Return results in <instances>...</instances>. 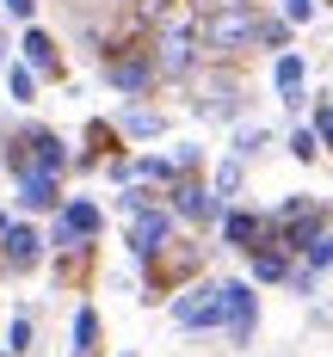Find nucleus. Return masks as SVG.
Masks as SVG:
<instances>
[{"label": "nucleus", "mask_w": 333, "mask_h": 357, "mask_svg": "<svg viewBox=\"0 0 333 357\" xmlns=\"http://www.w3.org/2000/svg\"><path fill=\"white\" fill-rule=\"evenodd\" d=\"M259 31H265V19H259L247 0H222L216 13L198 25V37H204L210 50H241V43H253Z\"/></svg>", "instance_id": "f257e3e1"}, {"label": "nucleus", "mask_w": 333, "mask_h": 357, "mask_svg": "<svg viewBox=\"0 0 333 357\" xmlns=\"http://www.w3.org/2000/svg\"><path fill=\"white\" fill-rule=\"evenodd\" d=\"M191 62H198V31L179 25V19H167L161 37H154V74L179 80V74H191Z\"/></svg>", "instance_id": "f03ea898"}, {"label": "nucleus", "mask_w": 333, "mask_h": 357, "mask_svg": "<svg viewBox=\"0 0 333 357\" xmlns=\"http://www.w3.org/2000/svg\"><path fill=\"white\" fill-rule=\"evenodd\" d=\"M6 160H13V173H62V167H68V148H62L56 130H31Z\"/></svg>", "instance_id": "7ed1b4c3"}, {"label": "nucleus", "mask_w": 333, "mask_h": 357, "mask_svg": "<svg viewBox=\"0 0 333 357\" xmlns=\"http://www.w3.org/2000/svg\"><path fill=\"white\" fill-rule=\"evenodd\" d=\"M173 321H179V326H222V321H228V284L185 289L179 302H173Z\"/></svg>", "instance_id": "20e7f679"}, {"label": "nucleus", "mask_w": 333, "mask_h": 357, "mask_svg": "<svg viewBox=\"0 0 333 357\" xmlns=\"http://www.w3.org/2000/svg\"><path fill=\"white\" fill-rule=\"evenodd\" d=\"M167 234H173V215L167 210H130V252L136 259H154V252L167 247Z\"/></svg>", "instance_id": "39448f33"}, {"label": "nucleus", "mask_w": 333, "mask_h": 357, "mask_svg": "<svg viewBox=\"0 0 333 357\" xmlns=\"http://www.w3.org/2000/svg\"><path fill=\"white\" fill-rule=\"evenodd\" d=\"M105 80L117 93H142L148 80H154V50H130V56H111L105 62Z\"/></svg>", "instance_id": "423d86ee"}, {"label": "nucleus", "mask_w": 333, "mask_h": 357, "mask_svg": "<svg viewBox=\"0 0 333 357\" xmlns=\"http://www.w3.org/2000/svg\"><path fill=\"white\" fill-rule=\"evenodd\" d=\"M93 234H99V204H87V197L62 204V222H56V247H80V241H93Z\"/></svg>", "instance_id": "0eeeda50"}, {"label": "nucleus", "mask_w": 333, "mask_h": 357, "mask_svg": "<svg viewBox=\"0 0 333 357\" xmlns=\"http://www.w3.org/2000/svg\"><path fill=\"white\" fill-rule=\"evenodd\" d=\"M173 210H179V215H191V222H210V215L222 210V197H216V185L204 191L198 178H179V185H173Z\"/></svg>", "instance_id": "6e6552de"}, {"label": "nucleus", "mask_w": 333, "mask_h": 357, "mask_svg": "<svg viewBox=\"0 0 333 357\" xmlns=\"http://www.w3.org/2000/svg\"><path fill=\"white\" fill-rule=\"evenodd\" d=\"M235 111H241V86H235V80H204V93H198V117L228 123Z\"/></svg>", "instance_id": "1a4fd4ad"}, {"label": "nucleus", "mask_w": 333, "mask_h": 357, "mask_svg": "<svg viewBox=\"0 0 333 357\" xmlns=\"http://www.w3.org/2000/svg\"><path fill=\"white\" fill-rule=\"evenodd\" d=\"M0 247H6V265H13V271H31V265H37V252H43V241H37V228H25V222H13Z\"/></svg>", "instance_id": "9d476101"}, {"label": "nucleus", "mask_w": 333, "mask_h": 357, "mask_svg": "<svg viewBox=\"0 0 333 357\" xmlns=\"http://www.w3.org/2000/svg\"><path fill=\"white\" fill-rule=\"evenodd\" d=\"M56 178L62 173H19V204H25V210H56V204H62Z\"/></svg>", "instance_id": "9b49d317"}, {"label": "nucleus", "mask_w": 333, "mask_h": 357, "mask_svg": "<svg viewBox=\"0 0 333 357\" xmlns=\"http://www.w3.org/2000/svg\"><path fill=\"white\" fill-rule=\"evenodd\" d=\"M228 333H235V339L253 333V289L247 284H228Z\"/></svg>", "instance_id": "f8f14e48"}, {"label": "nucleus", "mask_w": 333, "mask_h": 357, "mask_svg": "<svg viewBox=\"0 0 333 357\" xmlns=\"http://www.w3.org/2000/svg\"><path fill=\"white\" fill-rule=\"evenodd\" d=\"M19 50H25V62H31L37 74H56V43H50L43 31H25V43H19Z\"/></svg>", "instance_id": "ddd939ff"}, {"label": "nucleus", "mask_w": 333, "mask_h": 357, "mask_svg": "<svg viewBox=\"0 0 333 357\" xmlns=\"http://www.w3.org/2000/svg\"><path fill=\"white\" fill-rule=\"evenodd\" d=\"M222 228H228V241H235V247H247V252H253V241L265 234V222H259V215H247V210H235Z\"/></svg>", "instance_id": "4468645a"}, {"label": "nucleus", "mask_w": 333, "mask_h": 357, "mask_svg": "<svg viewBox=\"0 0 333 357\" xmlns=\"http://www.w3.org/2000/svg\"><path fill=\"white\" fill-rule=\"evenodd\" d=\"M278 93L302 105V56H278Z\"/></svg>", "instance_id": "2eb2a0df"}, {"label": "nucleus", "mask_w": 333, "mask_h": 357, "mask_svg": "<svg viewBox=\"0 0 333 357\" xmlns=\"http://www.w3.org/2000/svg\"><path fill=\"white\" fill-rule=\"evenodd\" d=\"M93 339H99V321H93V308H80V314H74V351L87 357V351H93Z\"/></svg>", "instance_id": "dca6fc26"}, {"label": "nucleus", "mask_w": 333, "mask_h": 357, "mask_svg": "<svg viewBox=\"0 0 333 357\" xmlns=\"http://www.w3.org/2000/svg\"><path fill=\"white\" fill-rule=\"evenodd\" d=\"M253 278H259V284L284 278V252H253Z\"/></svg>", "instance_id": "f3484780"}, {"label": "nucleus", "mask_w": 333, "mask_h": 357, "mask_svg": "<svg viewBox=\"0 0 333 357\" xmlns=\"http://www.w3.org/2000/svg\"><path fill=\"white\" fill-rule=\"evenodd\" d=\"M6 351H13V357L31 351V321H25V314H13V326H6Z\"/></svg>", "instance_id": "a211bd4d"}, {"label": "nucleus", "mask_w": 333, "mask_h": 357, "mask_svg": "<svg viewBox=\"0 0 333 357\" xmlns=\"http://www.w3.org/2000/svg\"><path fill=\"white\" fill-rule=\"evenodd\" d=\"M241 191V160H222L216 167V197H235Z\"/></svg>", "instance_id": "6ab92c4d"}, {"label": "nucleus", "mask_w": 333, "mask_h": 357, "mask_svg": "<svg viewBox=\"0 0 333 357\" xmlns=\"http://www.w3.org/2000/svg\"><path fill=\"white\" fill-rule=\"evenodd\" d=\"M124 130H130V136H154V130H161V111H130Z\"/></svg>", "instance_id": "aec40b11"}, {"label": "nucleus", "mask_w": 333, "mask_h": 357, "mask_svg": "<svg viewBox=\"0 0 333 357\" xmlns=\"http://www.w3.org/2000/svg\"><path fill=\"white\" fill-rule=\"evenodd\" d=\"M31 62H25V68H13V74H6V86H13V99H19V105H25V99H31V86H37V80H31Z\"/></svg>", "instance_id": "412c9836"}, {"label": "nucleus", "mask_w": 333, "mask_h": 357, "mask_svg": "<svg viewBox=\"0 0 333 357\" xmlns=\"http://www.w3.org/2000/svg\"><path fill=\"white\" fill-rule=\"evenodd\" d=\"M321 265H333V234H315L309 241V271H321Z\"/></svg>", "instance_id": "4be33fe9"}, {"label": "nucleus", "mask_w": 333, "mask_h": 357, "mask_svg": "<svg viewBox=\"0 0 333 357\" xmlns=\"http://www.w3.org/2000/svg\"><path fill=\"white\" fill-rule=\"evenodd\" d=\"M136 178H154V185H167V178H173V167H167V160H154V154H148V160H136Z\"/></svg>", "instance_id": "5701e85b"}, {"label": "nucleus", "mask_w": 333, "mask_h": 357, "mask_svg": "<svg viewBox=\"0 0 333 357\" xmlns=\"http://www.w3.org/2000/svg\"><path fill=\"white\" fill-rule=\"evenodd\" d=\"M284 19H290V25H309V19H315V0H284Z\"/></svg>", "instance_id": "b1692460"}, {"label": "nucleus", "mask_w": 333, "mask_h": 357, "mask_svg": "<svg viewBox=\"0 0 333 357\" xmlns=\"http://www.w3.org/2000/svg\"><path fill=\"white\" fill-rule=\"evenodd\" d=\"M290 154H296V160H315V136H309V130H296V136H290Z\"/></svg>", "instance_id": "393cba45"}, {"label": "nucleus", "mask_w": 333, "mask_h": 357, "mask_svg": "<svg viewBox=\"0 0 333 357\" xmlns=\"http://www.w3.org/2000/svg\"><path fill=\"white\" fill-rule=\"evenodd\" d=\"M0 6H6L13 19H31V6H37V0H0Z\"/></svg>", "instance_id": "a878e982"}, {"label": "nucleus", "mask_w": 333, "mask_h": 357, "mask_svg": "<svg viewBox=\"0 0 333 357\" xmlns=\"http://www.w3.org/2000/svg\"><path fill=\"white\" fill-rule=\"evenodd\" d=\"M6 228H13V222H6V215H0V241H6Z\"/></svg>", "instance_id": "bb28decb"}, {"label": "nucleus", "mask_w": 333, "mask_h": 357, "mask_svg": "<svg viewBox=\"0 0 333 357\" xmlns=\"http://www.w3.org/2000/svg\"><path fill=\"white\" fill-rule=\"evenodd\" d=\"M124 357H130V351H124Z\"/></svg>", "instance_id": "cd10ccee"}, {"label": "nucleus", "mask_w": 333, "mask_h": 357, "mask_svg": "<svg viewBox=\"0 0 333 357\" xmlns=\"http://www.w3.org/2000/svg\"><path fill=\"white\" fill-rule=\"evenodd\" d=\"M216 6H222V0H216Z\"/></svg>", "instance_id": "c85d7f7f"}]
</instances>
